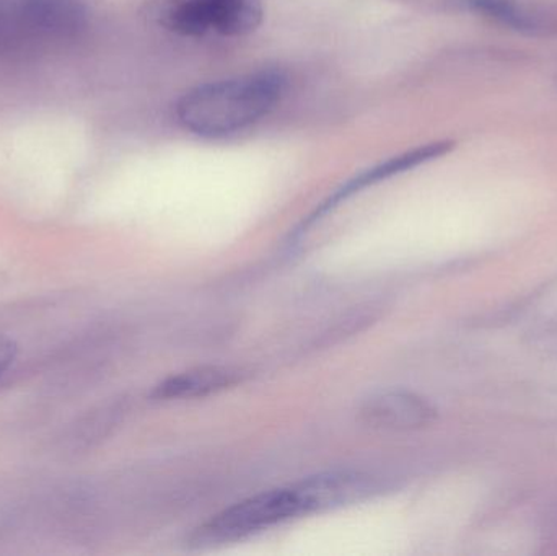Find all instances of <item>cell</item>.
<instances>
[{
    "label": "cell",
    "mask_w": 557,
    "mask_h": 556,
    "mask_svg": "<svg viewBox=\"0 0 557 556\" xmlns=\"http://www.w3.org/2000/svg\"><path fill=\"white\" fill-rule=\"evenodd\" d=\"M308 512L307 503L297 483L287 489L271 490L232 505L196 529L191 542L198 547L240 541L273 526Z\"/></svg>",
    "instance_id": "cell-3"
},
{
    "label": "cell",
    "mask_w": 557,
    "mask_h": 556,
    "mask_svg": "<svg viewBox=\"0 0 557 556\" xmlns=\"http://www.w3.org/2000/svg\"><path fill=\"white\" fill-rule=\"evenodd\" d=\"M263 15V0H170L160 10L163 25L182 36L250 35Z\"/></svg>",
    "instance_id": "cell-4"
},
{
    "label": "cell",
    "mask_w": 557,
    "mask_h": 556,
    "mask_svg": "<svg viewBox=\"0 0 557 556\" xmlns=\"http://www.w3.org/2000/svg\"><path fill=\"white\" fill-rule=\"evenodd\" d=\"M16 358V345L9 336L0 335V379L12 368Z\"/></svg>",
    "instance_id": "cell-9"
},
{
    "label": "cell",
    "mask_w": 557,
    "mask_h": 556,
    "mask_svg": "<svg viewBox=\"0 0 557 556\" xmlns=\"http://www.w3.org/2000/svg\"><path fill=\"white\" fill-rule=\"evenodd\" d=\"M87 26L81 0H0V55H28L75 41Z\"/></svg>",
    "instance_id": "cell-2"
},
{
    "label": "cell",
    "mask_w": 557,
    "mask_h": 556,
    "mask_svg": "<svg viewBox=\"0 0 557 556\" xmlns=\"http://www.w3.org/2000/svg\"><path fill=\"white\" fill-rule=\"evenodd\" d=\"M308 512L326 511L362 502L375 492V480L359 470H334L298 482Z\"/></svg>",
    "instance_id": "cell-6"
},
{
    "label": "cell",
    "mask_w": 557,
    "mask_h": 556,
    "mask_svg": "<svg viewBox=\"0 0 557 556\" xmlns=\"http://www.w3.org/2000/svg\"><path fill=\"white\" fill-rule=\"evenodd\" d=\"M287 78L261 71L209 82L183 95L176 116L185 129L206 137L237 133L267 116L281 101Z\"/></svg>",
    "instance_id": "cell-1"
},
{
    "label": "cell",
    "mask_w": 557,
    "mask_h": 556,
    "mask_svg": "<svg viewBox=\"0 0 557 556\" xmlns=\"http://www.w3.org/2000/svg\"><path fill=\"white\" fill-rule=\"evenodd\" d=\"M244 381V371L227 366H205L191 369L157 385L153 397L159 400H180V398L206 397L234 387Z\"/></svg>",
    "instance_id": "cell-8"
},
{
    "label": "cell",
    "mask_w": 557,
    "mask_h": 556,
    "mask_svg": "<svg viewBox=\"0 0 557 556\" xmlns=\"http://www.w3.org/2000/svg\"><path fill=\"white\" fill-rule=\"evenodd\" d=\"M451 147H454V143H450V140L425 144V146L409 150V152L401 153V156L393 157V159H388L386 162L379 163V165L373 166V169L360 173L359 176L350 180L343 188L337 189L333 196H330V199L323 202L320 209H317V211L308 218L307 224H304V228L317 222L318 219L323 218L331 209L346 201L349 196L356 195V193L362 191V189L369 188V186H373L375 183L385 182V180L399 175V173L409 172V170L416 169V166L422 165V163L438 159V157L450 152Z\"/></svg>",
    "instance_id": "cell-7"
},
{
    "label": "cell",
    "mask_w": 557,
    "mask_h": 556,
    "mask_svg": "<svg viewBox=\"0 0 557 556\" xmlns=\"http://www.w3.org/2000/svg\"><path fill=\"white\" fill-rule=\"evenodd\" d=\"M437 410L414 392H376L360 405L359 418L366 427L379 431H412L428 427Z\"/></svg>",
    "instance_id": "cell-5"
}]
</instances>
